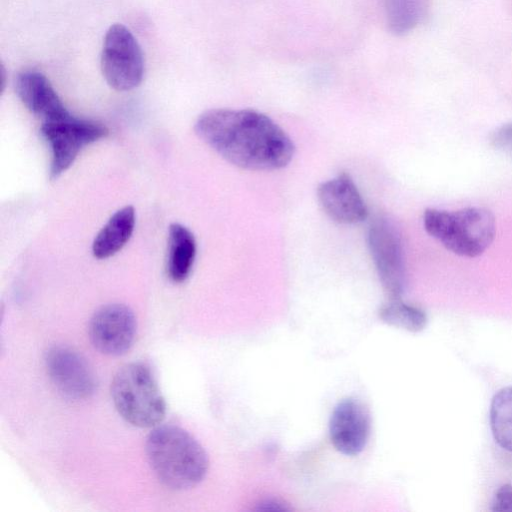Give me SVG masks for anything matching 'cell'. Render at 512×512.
I'll list each match as a JSON object with an SVG mask.
<instances>
[{"mask_svg":"<svg viewBox=\"0 0 512 512\" xmlns=\"http://www.w3.org/2000/svg\"><path fill=\"white\" fill-rule=\"evenodd\" d=\"M40 132L51 151L50 178L56 179L74 162L87 145L105 137L108 129L102 123L71 114L43 122Z\"/></svg>","mask_w":512,"mask_h":512,"instance_id":"8992f818","label":"cell"},{"mask_svg":"<svg viewBox=\"0 0 512 512\" xmlns=\"http://www.w3.org/2000/svg\"><path fill=\"white\" fill-rule=\"evenodd\" d=\"M15 92L23 105L43 122L62 119L70 113L47 77L36 70H24L15 78Z\"/></svg>","mask_w":512,"mask_h":512,"instance_id":"7c38bea8","label":"cell"},{"mask_svg":"<svg viewBox=\"0 0 512 512\" xmlns=\"http://www.w3.org/2000/svg\"><path fill=\"white\" fill-rule=\"evenodd\" d=\"M368 246L379 280L392 298H401L406 273L400 235L385 218L375 219L368 230Z\"/></svg>","mask_w":512,"mask_h":512,"instance_id":"52a82bcc","label":"cell"},{"mask_svg":"<svg viewBox=\"0 0 512 512\" xmlns=\"http://www.w3.org/2000/svg\"><path fill=\"white\" fill-rule=\"evenodd\" d=\"M258 510H264V511H279V510H286L287 507H285L281 502L277 500H265L258 505Z\"/></svg>","mask_w":512,"mask_h":512,"instance_id":"ffe728a7","label":"cell"},{"mask_svg":"<svg viewBox=\"0 0 512 512\" xmlns=\"http://www.w3.org/2000/svg\"><path fill=\"white\" fill-rule=\"evenodd\" d=\"M426 232L452 253L474 258L493 242L495 217L483 207H468L456 211L428 208L423 214Z\"/></svg>","mask_w":512,"mask_h":512,"instance_id":"3957f363","label":"cell"},{"mask_svg":"<svg viewBox=\"0 0 512 512\" xmlns=\"http://www.w3.org/2000/svg\"><path fill=\"white\" fill-rule=\"evenodd\" d=\"M492 505L494 511H512V486L504 485L498 489Z\"/></svg>","mask_w":512,"mask_h":512,"instance_id":"d6986e66","label":"cell"},{"mask_svg":"<svg viewBox=\"0 0 512 512\" xmlns=\"http://www.w3.org/2000/svg\"><path fill=\"white\" fill-rule=\"evenodd\" d=\"M103 78L114 90L125 92L140 85L144 57L133 33L123 24H112L106 31L100 54Z\"/></svg>","mask_w":512,"mask_h":512,"instance_id":"5b68a950","label":"cell"},{"mask_svg":"<svg viewBox=\"0 0 512 512\" xmlns=\"http://www.w3.org/2000/svg\"><path fill=\"white\" fill-rule=\"evenodd\" d=\"M491 144L512 157V121L498 127L491 135Z\"/></svg>","mask_w":512,"mask_h":512,"instance_id":"ac0fdd59","label":"cell"},{"mask_svg":"<svg viewBox=\"0 0 512 512\" xmlns=\"http://www.w3.org/2000/svg\"><path fill=\"white\" fill-rule=\"evenodd\" d=\"M135 219V210L132 206H125L116 211L92 243L94 257L106 259L119 252L134 231Z\"/></svg>","mask_w":512,"mask_h":512,"instance_id":"5bb4252c","label":"cell"},{"mask_svg":"<svg viewBox=\"0 0 512 512\" xmlns=\"http://www.w3.org/2000/svg\"><path fill=\"white\" fill-rule=\"evenodd\" d=\"M317 197L324 212L338 223L357 224L368 216L367 206L347 173L322 182Z\"/></svg>","mask_w":512,"mask_h":512,"instance_id":"8fae6325","label":"cell"},{"mask_svg":"<svg viewBox=\"0 0 512 512\" xmlns=\"http://www.w3.org/2000/svg\"><path fill=\"white\" fill-rule=\"evenodd\" d=\"M148 462L157 478L174 490L199 484L208 470V456L186 430L174 425L153 429L145 443Z\"/></svg>","mask_w":512,"mask_h":512,"instance_id":"7a4b0ae2","label":"cell"},{"mask_svg":"<svg viewBox=\"0 0 512 512\" xmlns=\"http://www.w3.org/2000/svg\"><path fill=\"white\" fill-rule=\"evenodd\" d=\"M384 9L389 30L395 35H404L419 23L423 0H384Z\"/></svg>","mask_w":512,"mask_h":512,"instance_id":"e0dca14e","label":"cell"},{"mask_svg":"<svg viewBox=\"0 0 512 512\" xmlns=\"http://www.w3.org/2000/svg\"><path fill=\"white\" fill-rule=\"evenodd\" d=\"M45 365L50 380L65 396L82 400L95 392L96 379L92 369L87 361L71 348H51L46 353Z\"/></svg>","mask_w":512,"mask_h":512,"instance_id":"9c48e42d","label":"cell"},{"mask_svg":"<svg viewBox=\"0 0 512 512\" xmlns=\"http://www.w3.org/2000/svg\"><path fill=\"white\" fill-rule=\"evenodd\" d=\"M196 256V241L192 232L180 223H172L168 230L166 270L175 283L185 281L192 270Z\"/></svg>","mask_w":512,"mask_h":512,"instance_id":"4fadbf2b","label":"cell"},{"mask_svg":"<svg viewBox=\"0 0 512 512\" xmlns=\"http://www.w3.org/2000/svg\"><path fill=\"white\" fill-rule=\"evenodd\" d=\"M5 82H6V71L3 64H1V91L5 89Z\"/></svg>","mask_w":512,"mask_h":512,"instance_id":"44dd1931","label":"cell"},{"mask_svg":"<svg viewBox=\"0 0 512 512\" xmlns=\"http://www.w3.org/2000/svg\"><path fill=\"white\" fill-rule=\"evenodd\" d=\"M489 419L497 444L512 452V386L502 388L494 395Z\"/></svg>","mask_w":512,"mask_h":512,"instance_id":"9a60e30c","label":"cell"},{"mask_svg":"<svg viewBox=\"0 0 512 512\" xmlns=\"http://www.w3.org/2000/svg\"><path fill=\"white\" fill-rule=\"evenodd\" d=\"M136 319L124 304L113 303L98 309L89 323L93 346L103 354L119 356L126 353L135 340Z\"/></svg>","mask_w":512,"mask_h":512,"instance_id":"ba28073f","label":"cell"},{"mask_svg":"<svg viewBox=\"0 0 512 512\" xmlns=\"http://www.w3.org/2000/svg\"><path fill=\"white\" fill-rule=\"evenodd\" d=\"M384 323L410 332L422 331L427 325V315L419 307L410 305L401 298H392L378 312Z\"/></svg>","mask_w":512,"mask_h":512,"instance_id":"2e32d148","label":"cell"},{"mask_svg":"<svg viewBox=\"0 0 512 512\" xmlns=\"http://www.w3.org/2000/svg\"><path fill=\"white\" fill-rule=\"evenodd\" d=\"M370 433L371 416L361 401L349 397L335 406L329 421V435L338 452L347 456L361 453Z\"/></svg>","mask_w":512,"mask_h":512,"instance_id":"30bf717a","label":"cell"},{"mask_svg":"<svg viewBox=\"0 0 512 512\" xmlns=\"http://www.w3.org/2000/svg\"><path fill=\"white\" fill-rule=\"evenodd\" d=\"M196 134L229 163L247 170L285 167L295 147L271 118L252 109H211L195 123Z\"/></svg>","mask_w":512,"mask_h":512,"instance_id":"6da1fadb","label":"cell"},{"mask_svg":"<svg viewBox=\"0 0 512 512\" xmlns=\"http://www.w3.org/2000/svg\"><path fill=\"white\" fill-rule=\"evenodd\" d=\"M111 396L121 417L133 426L150 428L166 414V402L151 369L132 362L121 367L113 377Z\"/></svg>","mask_w":512,"mask_h":512,"instance_id":"277c9868","label":"cell"}]
</instances>
